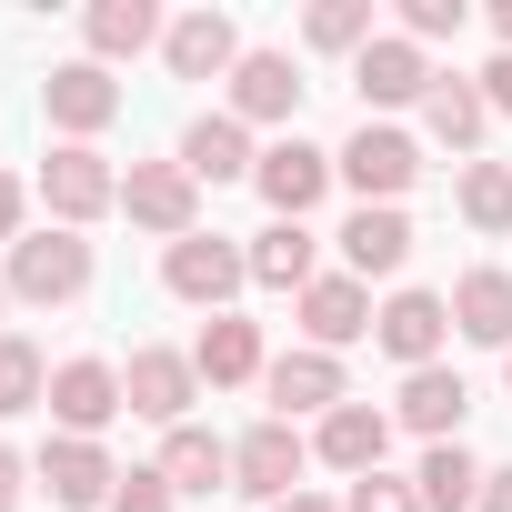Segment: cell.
<instances>
[{"mask_svg": "<svg viewBox=\"0 0 512 512\" xmlns=\"http://www.w3.org/2000/svg\"><path fill=\"white\" fill-rule=\"evenodd\" d=\"M0 292L11 302H31V312H61V302H81L91 292V241L81 231H21L11 241V272H0Z\"/></svg>", "mask_w": 512, "mask_h": 512, "instance_id": "cell-1", "label": "cell"}, {"mask_svg": "<svg viewBox=\"0 0 512 512\" xmlns=\"http://www.w3.org/2000/svg\"><path fill=\"white\" fill-rule=\"evenodd\" d=\"M251 282V251L241 241H221V231H191V241H171L161 251V292L171 302H191V312H231V292Z\"/></svg>", "mask_w": 512, "mask_h": 512, "instance_id": "cell-2", "label": "cell"}, {"mask_svg": "<svg viewBox=\"0 0 512 512\" xmlns=\"http://www.w3.org/2000/svg\"><path fill=\"white\" fill-rule=\"evenodd\" d=\"M302 472H312V442H302V422H251L241 442H231V492H251V502H292L302 492Z\"/></svg>", "mask_w": 512, "mask_h": 512, "instance_id": "cell-3", "label": "cell"}, {"mask_svg": "<svg viewBox=\"0 0 512 512\" xmlns=\"http://www.w3.org/2000/svg\"><path fill=\"white\" fill-rule=\"evenodd\" d=\"M41 201H51L61 231H91L101 211H121V171H111L91 141H61V151L41 161Z\"/></svg>", "mask_w": 512, "mask_h": 512, "instance_id": "cell-4", "label": "cell"}, {"mask_svg": "<svg viewBox=\"0 0 512 512\" xmlns=\"http://www.w3.org/2000/svg\"><path fill=\"white\" fill-rule=\"evenodd\" d=\"M332 171H342L362 201H402V191L422 181V141H412V131H392V121H362V131L332 151Z\"/></svg>", "mask_w": 512, "mask_h": 512, "instance_id": "cell-5", "label": "cell"}, {"mask_svg": "<svg viewBox=\"0 0 512 512\" xmlns=\"http://www.w3.org/2000/svg\"><path fill=\"white\" fill-rule=\"evenodd\" d=\"M121 402H131L141 422L181 432V422H191V402H201V372H191V352H171V342H141V352L121 362Z\"/></svg>", "mask_w": 512, "mask_h": 512, "instance_id": "cell-6", "label": "cell"}, {"mask_svg": "<svg viewBox=\"0 0 512 512\" xmlns=\"http://www.w3.org/2000/svg\"><path fill=\"white\" fill-rule=\"evenodd\" d=\"M41 412H51L71 442H101V432L131 412V402H121V362H91V352H81V362H51V402H41Z\"/></svg>", "mask_w": 512, "mask_h": 512, "instance_id": "cell-7", "label": "cell"}, {"mask_svg": "<svg viewBox=\"0 0 512 512\" xmlns=\"http://www.w3.org/2000/svg\"><path fill=\"white\" fill-rule=\"evenodd\" d=\"M121 211H131L141 231H161V241H191V231H201V181H191L181 161H131V171H121Z\"/></svg>", "mask_w": 512, "mask_h": 512, "instance_id": "cell-8", "label": "cell"}, {"mask_svg": "<svg viewBox=\"0 0 512 512\" xmlns=\"http://www.w3.org/2000/svg\"><path fill=\"white\" fill-rule=\"evenodd\" d=\"M432 51L422 41H402V31H382L362 61H352V91H362V111H412V101H432Z\"/></svg>", "mask_w": 512, "mask_h": 512, "instance_id": "cell-9", "label": "cell"}, {"mask_svg": "<svg viewBox=\"0 0 512 512\" xmlns=\"http://www.w3.org/2000/svg\"><path fill=\"white\" fill-rule=\"evenodd\" d=\"M31 482H51V502H61V512H111V492H121V462H111L101 442H71V432H51V442H41V462H31Z\"/></svg>", "mask_w": 512, "mask_h": 512, "instance_id": "cell-10", "label": "cell"}, {"mask_svg": "<svg viewBox=\"0 0 512 512\" xmlns=\"http://www.w3.org/2000/svg\"><path fill=\"white\" fill-rule=\"evenodd\" d=\"M41 111H51V131H61V141H91V131H111V121H121V81H111L101 61H61V71L41 81Z\"/></svg>", "mask_w": 512, "mask_h": 512, "instance_id": "cell-11", "label": "cell"}, {"mask_svg": "<svg viewBox=\"0 0 512 512\" xmlns=\"http://www.w3.org/2000/svg\"><path fill=\"white\" fill-rule=\"evenodd\" d=\"M372 342H382L402 372H432L442 342H452V302H442V292H392V302L372 312Z\"/></svg>", "mask_w": 512, "mask_h": 512, "instance_id": "cell-12", "label": "cell"}, {"mask_svg": "<svg viewBox=\"0 0 512 512\" xmlns=\"http://www.w3.org/2000/svg\"><path fill=\"white\" fill-rule=\"evenodd\" d=\"M262 392H272V422H302V412L322 422V412H342V402H352L342 352H312V342H302V352H282V362L262 372Z\"/></svg>", "mask_w": 512, "mask_h": 512, "instance_id": "cell-13", "label": "cell"}, {"mask_svg": "<svg viewBox=\"0 0 512 512\" xmlns=\"http://www.w3.org/2000/svg\"><path fill=\"white\" fill-rule=\"evenodd\" d=\"M251 181H262L272 221H302V211H312L342 171H332V151H322V141H302V131H292V141H272V151H262V171H251Z\"/></svg>", "mask_w": 512, "mask_h": 512, "instance_id": "cell-14", "label": "cell"}, {"mask_svg": "<svg viewBox=\"0 0 512 512\" xmlns=\"http://www.w3.org/2000/svg\"><path fill=\"white\" fill-rule=\"evenodd\" d=\"M161 61H171V81H231V71H241L231 11H181V21L161 31Z\"/></svg>", "mask_w": 512, "mask_h": 512, "instance_id": "cell-15", "label": "cell"}, {"mask_svg": "<svg viewBox=\"0 0 512 512\" xmlns=\"http://www.w3.org/2000/svg\"><path fill=\"white\" fill-rule=\"evenodd\" d=\"M382 452H392V412H372V402H342V412L312 422V462H332L342 482L382 472Z\"/></svg>", "mask_w": 512, "mask_h": 512, "instance_id": "cell-16", "label": "cell"}, {"mask_svg": "<svg viewBox=\"0 0 512 512\" xmlns=\"http://www.w3.org/2000/svg\"><path fill=\"white\" fill-rule=\"evenodd\" d=\"M412 262V221H402V201H362L352 221H342V272L352 282H392Z\"/></svg>", "mask_w": 512, "mask_h": 512, "instance_id": "cell-17", "label": "cell"}, {"mask_svg": "<svg viewBox=\"0 0 512 512\" xmlns=\"http://www.w3.org/2000/svg\"><path fill=\"white\" fill-rule=\"evenodd\" d=\"M191 372H201L211 392H241V382H262V372H272V352H262V322H241V312H211V322H201V342H191Z\"/></svg>", "mask_w": 512, "mask_h": 512, "instance_id": "cell-18", "label": "cell"}, {"mask_svg": "<svg viewBox=\"0 0 512 512\" xmlns=\"http://www.w3.org/2000/svg\"><path fill=\"white\" fill-rule=\"evenodd\" d=\"M292 312H302V342H312V352H342V342H362V332H372V282L322 272V282H312Z\"/></svg>", "mask_w": 512, "mask_h": 512, "instance_id": "cell-19", "label": "cell"}, {"mask_svg": "<svg viewBox=\"0 0 512 512\" xmlns=\"http://www.w3.org/2000/svg\"><path fill=\"white\" fill-rule=\"evenodd\" d=\"M462 412H472V382L452 372V362H432V372H402V432H422V442H462Z\"/></svg>", "mask_w": 512, "mask_h": 512, "instance_id": "cell-20", "label": "cell"}, {"mask_svg": "<svg viewBox=\"0 0 512 512\" xmlns=\"http://www.w3.org/2000/svg\"><path fill=\"white\" fill-rule=\"evenodd\" d=\"M292 111H302L292 51H241V71H231V121L251 131V121H292Z\"/></svg>", "mask_w": 512, "mask_h": 512, "instance_id": "cell-21", "label": "cell"}, {"mask_svg": "<svg viewBox=\"0 0 512 512\" xmlns=\"http://www.w3.org/2000/svg\"><path fill=\"white\" fill-rule=\"evenodd\" d=\"M452 332L482 342V352H512V272L502 262H482V272L452 282Z\"/></svg>", "mask_w": 512, "mask_h": 512, "instance_id": "cell-22", "label": "cell"}, {"mask_svg": "<svg viewBox=\"0 0 512 512\" xmlns=\"http://www.w3.org/2000/svg\"><path fill=\"white\" fill-rule=\"evenodd\" d=\"M161 11H151V0H91V11H81V41H91V61L111 71V61H141V51H161Z\"/></svg>", "mask_w": 512, "mask_h": 512, "instance_id": "cell-23", "label": "cell"}, {"mask_svg": "<svg viewBox=\"0 0 512 512\" xmlns=\"http://www.w3.org/2000/svg\"><path fill=\"white\" fill-rule=\"evenodd\" d=\"M251 282H262V292H312L322 282V241L302 231V221H272V231H251Z\"/></svg>", "mask_w": 512, "mask_h": 512, "instance_id": "cell-24", "label": "cell"}, {"mask_svg": "<svg viewBox=\"0 0 512 512\" xmlns=\"http://www.w3.org/2000/svg\"><path fill=\"white\" fill-rule=\"evenodd\" d=\"M181 171H191V181H251L262 151H251V131H241L231 111H201V121L181 131Z\"/></svg>", "mask_w": 512, "mask_h": 512, "instance_id": "cell-25", "label": "cell"}, {"mask_svg": "<svg viewBox=\"0 0 512 512\" xmlns=\"http://www.w3.org/2000/svg\"><path fill=\"white\" fill-rule=\"evenodd\" d=\"M171 492H231V442L221 432H201V422H181V432H161V462H151Z\"/></svg>", "mask_w": 512, "mask_h": 512, "instance_id": "cell-26", "label": "cell"}, {"mask_svg": "<svg viewBox=\"0 0 512 512\" xmlns=\"http://www.w3.org/2000/svg\"><path fill=\"white\" fill-rule=\"evenodd\" d=\"M422 131H432L442 151H472V141L492 131V101H482V81L442 71V81H432V101H422Z\"/></svg>", "mask_w": 512, "mask_h": 512, "instance_id": "cell-27", "label": "cell"}, {"mask_svg": "<svg viewBox=\"0 0 512 512\" xmlns=\"http://www.w3.org/2000/svg\"><path fill=\"white\" fill-rule=\"evenodd\" d=\"M412 492H422V512H472V502H482V462H472L462 442H432L422 472H412Z\"/></svg>", "mask_w": 512, "mask_h": 512, "instance_id": "cell-28", "label": "cell"}, {"mask_svg": "<svg viewBox=\"0 0 512 512\" xmlns=\"http://www.w3.org/2000/svg\"><path fill=\"white\" fill-rule=\"evenodd\" d=\"M452 211H462L472 231H512V161H462Z\"/></svg>", "mask_w": 512, "mask_h": 512, "instance_id": "cell-29", "label": "cell"}, {"mask_svg": "<svg viewBox=\"0 0 512 512\" xmlns=\"http://www.w3.org/2000/svg\"><path fill=\"white\" fill-rule=\"evenodd\" d=\"M41 402H51V362L21 332H0V412H41Z\"/></svg>", "mask_w": 512, "mask_h": 512, "instance_id": "cell-30", "label": "cell"}, {"mask_svg": "<svg viewBox=\"0 0 512 512\" xmlns=\"http://www.w3.org/2000/svg\"><path fill=\"white\" fill-rule=\"evenodd\" d=\"M302 41H312V51H352V61H362V51L382 41V31H372V0H322V11L302 21Z\"/></svg>", "mask_w": 512, "mask_h": 512, "instance_id": "cell-31", "label": "cell"}, {"mask_svg": "<svg viewBox=\"0 0 512 512\" xmlns=\"http://www.w3.org/2000/svg\"><path fill=\"white\" fill-rule=\"evenodd\" d=\"M342 512H422V492H412V482H392V472H362V482L342 492Z\"/></svg>", "mask_w": 512, "mask_h": 512, "instance_id": "cell-32", "label": "cell"}, {"mask_svg": "<svg viewBox=\"0 0 512 512\" xmlns=\"http://www.w3.org/2000/svg\"><path fill=\"white\" fill-rule=\"evenodd\" d=\"M452 31H462V0H402V41L432 51V41H452Z\"/></svg>", "mask_w": 512, "mask_h": 512, "instance_id": "cell-33", "label": "cell"}, {"mask_svg": "<svg viewBox=\"0 0 512 512\" xmlns=\"http://www.w3.org/2000/svg\"><path fill=\"white\" fill-rule=\"evenodd\" d=\"M181 492L161 482V472H121V492H111V512H171Z\"/></svg>", "mask_w": 512, "mask_h": 512, "instance_id": "cell-34", "label": "cell"}, {"mask_svg": "<svg viewBox=\"0 0 512 512\" xmlns=\"http://www.w3.org/2000/svg\"><path fill=\"white\" fill-rule=\"evenodd\" d=\"M21 211H31V191H21V171H0V241H21Z\"/></svg>", "mask_w": 512, "mask_h": 512, "instance_id": "cell-35", "label": "cell"}, {"mask_svg": "<svg viewBox=\"0 0 512 512\" xmlns=\"http://www.w3.org/2000/svg\"><path fill=\"white\" fill-rule=\"evenodd\" d=\"M472 512H512V462H492V472H482V502H472Z\"/></svg>", "mask_w": 512, "mask_h": 512, "instance_id": "cell-36", "label": "cell"}, {"mask_svg": "<svg viewBox=\"0 0 512 512\" xmlns=\"http://www.w3.org/2000/svg\"><path fill=\"white\" fill-rule=\"evenodd\" d=\"M21 482H31V462H21V452H0V512H21Z\"/></svg>", "mask_w": 512, "mask_h": 512, "instance_id": "cell-37", "label": "cell"}, {"mask_svg": "<svg viewBox=\"0 0 512 512\" xmlns=\"http://www.w3.org/2000/svg\"><path fill=\"white\" fill-rule=\"evenodd\" d=\"M482 101H492V111H512V51H502V61L482 71Z\"/></svg>", "mask_w": 512, "mask_h": 512, "instance_id": "cell-38", "label": "cell"}, {"mask_svg": "<svg viewBox=\"0 0 512 512\" xmlns=\"http://www.w3.org/2000/svg\"><path fill=\"white\" fill-rule=\"evenodd\" d=\"M272 512H342V502H322V492H292V502H272Z\"/></svg>", "mask_w": 512, "mask_h": 512, "instance_id": "cell-39", "label": "cell"}, {"mask_svg": "<svg viewBox=\"0 0 512 512\" xmlns=\"http://www.w3.org/2000/svg\"><path fill=\"white\" fill-rule=\"evenodd\" d=\"M492 31H502V51H512V0H502V11H492Z\"/></svg>", "mask_w": 512, "mask_h": 512, "instance_id": "cell-40", "label": "cell"}, {"mask_svg": "<svg viewBox=\"0 0 512 512\" xmlns=\"http://www.w3.org/2000/svg\"><path fill=\"white\" fill-rule=\"evenodd\" d=\"M502 392H512V352H502Z\"/></svg>", "mask_w": 512, "mask_h": 512, "instance_id": "cell-41", "label": "cell"}, {"mask_svg": "<svg viewBox=\"0 0 512 512\" xmlns=\"http://www.w3.org/2000/svg\"><path fill=\"white\" fill-rule=\"evenodd\" d=\"M0 312H11V292H0Z\"/></svg>", "mask_w": 512, "mask_h": 512, "instance_id": "cell-42", "label": "cell"}]
</instances>
